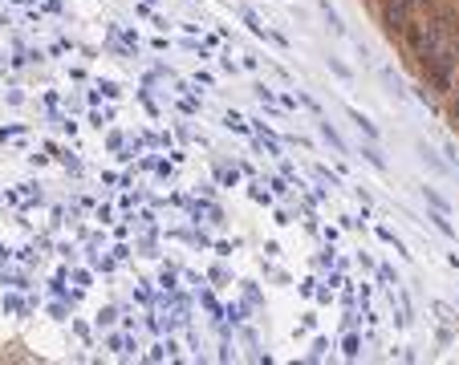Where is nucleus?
<instances>
[{"label":"nucleus","instance_id":"nucleus-1","mask_svg":"<svg viewBox=\"0 0 459 365\" xmlns=\"http://www.w3.org/2000/svg\"><path fill=\"white\" fill-rule=\"evenodd\" d=\"M455 114H459V98H455Z\"/></svg>","mask_w":459,"mask_h":365}]
</instances>
